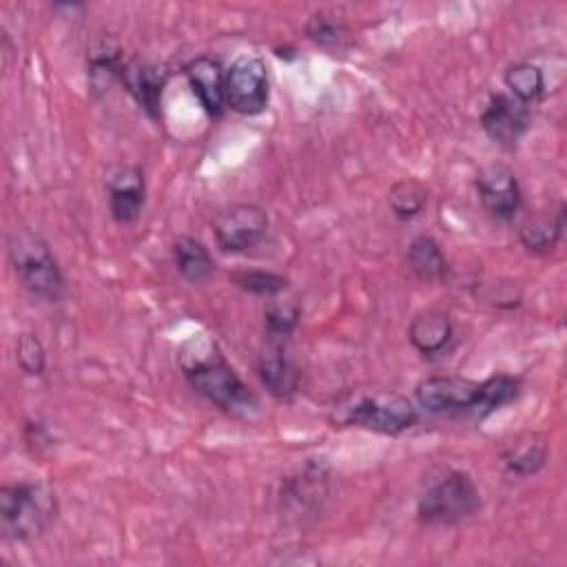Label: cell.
I'll list each match as a JSON object with an SVG mask.
<instances>
[{
	"mask_svg": "<svg viewBox=\"0 0 567 567\" xmlns=\"http://www.w3.org/2000/svg\"><path fill=\"white\" fill-rule=\"evenodd\" d=\"M523 381L514 374H492L483 381H472L456 374L425 377L414 388L419 408L441 416H470L483 421L503 405L518 399Z\"/></svg>",
	"mask_w": 567,
	"mask_h": 567,
	"instance_id": "cell-1",
	"label": "cell"
},
{
	"mask_svg": "<svg viewBox=\"0 0 567 567\" xmlns=\"http://www.w3.org/2000/svg\"><path fill=\"white\" fill-rule=\"evenodd\" d=\"M186 383L195 394L230 416H250L259 410L257 394L241 381L219 350L182 361Z\"/></svg>",
	"mask_w": 567,
	"mask_h": 567,
	"instance_id": "cell-2",
	"label": "cell"
},
{
	"mask_svg": "<svg viewBox=\"0 0 567 567\" xmlns=\"http://www.w3.org/2000/svg\"><path fill=\"white\" fill-rule=\"evenodd\" d=\"M60 505L47 483L20 481L0 487V532L9 543H29L49 532Z\"/></svg>",
	"mask_w": 567,
	"mask_h": 567,
	"instance_id": "cell-3",
	"label": "cell"
},
{
	"mask_svg": "<svg viewBox=\"0 0 567 567\" xmlns=\"http://www.w3.org/2000/svg\"><path fill=\"white\" fill-rule=\"evenodd\" d=\"M9 264L22 288L47 303H58L64 295V275L49 241L31 230L16 228L7 237Z\"/></svg>",
	"mask_w": 567,
	"mask_h": 567,
	"instance_id": "cell-4",
	"label": "cell"
},
{
	"mask_svg": "<svg viewBox=\"0 0 567 567\" xmlns=\"http://www.w3.org/2000/svg\"><path fill=\"white\" fill-rule=\"evenodd\" d=\"M330 421L334 427H363L383 436H399L419 421L416 405L396 392H365L334 405Z\"/></svg>",
	"mask_w": 567,
	"mask_h": 567,
	"instance_id": "cell-5",
	"label": "cell"
},
{
	"mask_svg": "<svg viewBox=\"0 0 567 567\" xmlns=\"http://www.w3.org/2000/svg\"><path fill=\"white\" fill-rule=\"evenodd\" d=\"M481 509V492L465 470H445L416 498V516L427 527H450Z\"/></svg>",
	"mask_w": 567,
	"mask_h": 567,
	"instance_id": "cell-6",
	"label": "cell"
},
{
	"mask_svg": "<svg viewBox=\"0 0 567 567\" xmlns=\"http://www.w3.org/2000/svg\"><path fill=\"white\" fill-rule=\"evenodd\" d=\"M330 496V467L326 458H308L290 472L279 487V512L290 523L315 520Z\"/></svg>",
	"mask_w": 567,
	"mask_h": 567,
	"instance_id": "cell-7",
	"label": "cell"
},
{
	"mask_svg": "<svg viewBox=\"0 0 567 567\" xmlns=\"http://www.w3.org/2000/svg\"><path fill=\"white\" fill-rule=\"evenodd\" d=\"M226 109L239 115H259L270 102V80L268 66L259 55L244 53L230 62L226 69Z\"/></svg>",
	"mask_w": 567,
	"mask_h": 567,
	"instance_id": "cell-8",
	"label": "cell"
},
{
	"mask_svg": "<svg viewBox=\"0 0 567 567\" xmlns=\"http://www.w3.org/2000/svg\"><path fill=\"white\" fill-rule=\"evenodd\" d=\"M268 213L257 204H233L213 217V235L221 252H246L268 233Z\"/></svg>",
	"mask_w": 567,
	"mask_h": 567,
	"instance_id": "cell-9",
	"label": "cell"
},
{
	"mask_svg": "<svg viewBox=\"0 0 567 567\" xmlns=\"http://www.w3.org/2000/svg\"><path fill=\"white\" fill-rule=\"evenodd\" d=\"M532 124L529 106L509 93H492L483 113L481 128L485 135L505 151H514Z\"/></svg>",
	"mask_w": 567,
	"mask_h": 567,
	"instance_id": "cell-10",
	"label": "cell"
},
{
	"mask_svg": "<svg viewBox=\"0 0 567 567\" xmlns=\"http://www.w3.org/2000/svg\"><path fill=\"white\" fill-rule=\"evenodd\" d=\"M474 188L481 206L498 221H509L520 210L523 193L514 171L505 164H487L478 171Z\"/></svg>",
	"mask_w": 567,
	"mask_h": 567,
	"instance_id": "cell-11",
	"label": "cell"
},
{
	"mask_svg": "<svg viewBox=\"0 0 567 567\" xmlns=\"http://www.w3.org/2000/svg\"><path fill=\"white\" fill-rule=\"evenodd\" d=\"M104 188L109 197L111 219L120 226L133 224L146 202V179L144 171L135 164L111 166L104 175Z\"/></svg>",
	"mask_w": 567,
	"mask_h": 567,
	"instance_id": "cell-12",
	"label": "cell"
},
{
	"mask_svg": "<svg viewBox=\"0 0 567 567\" xmlns=\"http://www.w3.org/2000/svg\"><path fill=\"white\" fill-rule=\"evenodd\" d=\"M257 377L277 401H292L301 385V370L288 352L286 341H268L257 357Z\"/></svg>",
	"mask_w": 567,
	"mask_h": 567,
	"instance_id": "cell-13",
	"label": "cell"
},
{
	"mask_svg": "<svg viewBox=\"0 0 567 567\" xmlns=\"http://www.w3.org/2000/svg\"><path fill=\"white\" fill-rule=\"evenodd\" d=\"M120 82L148 120L162 122V100L168 84L164 66L148 60H128L122 69Z\"/></svg>",
	"mask_w": 567,
	"mask_h": 567,
	"instance_id": "cell-14",
	"label": "cell"
},
{
	"mask_svg": "<svg viewBox=\"0 0 567 567\" xmlns=\"http://www.w3.org/2000/svg\"><path fill=\"white\" fill-rule=\"evenodd\" d=\"M184 73L193 95L197 97L206 115L213 120L221 117L226 111V69L219 64V60L210 55H197L184 66Z\"/></svg>",
	"mask_w": 567,
	"mask_h": 567,
	"instance_id": "cell-15",
	"label": "cell"
},
{
	"mask_svg": "<svg viewBox=\"0 0 567 567\" xmlns=\"http://www.w3.org/2000/svg\"><path fill=\"white\" fill-rule=\"evenodd\" d=\"M412 348L427 361L443 359L454 346V326L443 310H423L408 326Z\"/></svg>",
	"mask_w": 567,
	"mask_h": 567,
	"instance_id": "cell-16",
	"label": "cell"
},
{
	"mask_svg": "<svg viewBox=\"0 0 567 567\" xmlns=\"http://www.w3.org/2000/svg\"><path fill=\"white\" fill-rule=\"evenodd\" d=\"M124 60H122V49L113 38H100L86 55V80H89V89L95 95L106 93L115 82H120L122 78V69H124Z\"/></svg>",
	"mask_w": 567,
	"mask_h": 567,
	"instance_id": "cell-17",
	"label": "cell"
},
{
	"mask_svg": "<svg viewBox=\"0 0 567 567\" xmlns=\"http://www.w3.org/2000/svg\"><path fill=\"white\" fill-rule=\"evenodd\" d=\"M565 233V204L560 202L556 210L529 215L518 226V239L523 248L532 255H547L556 248Z\"/></svg>",
	"mask_w": 567,
	"mask_h": 567,
	"instance_id": "cell-18",
	"label": "cell"
},
{
	"mask_svg": "<svg viewBox=\"0 0 567 567\" xmlns=\"http://www.w3.org/2000/svg\"><path fill=\"white\" fill-rule=\"evenodd\" d=\"M405 261H408V268L414 272V277L425 284H441L450 275V261L441 244L430 235H416L408 244Z\"/></svg>",
	"mask_w": 567,
	"mask_h": 567,
	"instance_id": "cell-19",
	"label": "cell"
},
{
	"mask_svg": "<svg viewBox=\"0 0 567 567\" xmlns=\"http://www.w3.org/2000/svg\"><path fill=\"white\" fill-rule=\"evenodd\" d=\"M173 259L179 275L190 284H204L215 272V261L208 248L190 235H179L173 241Z\"/></svg>",
	"mask_w": 567,
	"mask_h": 567,
	"instance_id": "cell-20",
	"label": "cell"
},
{
	"mask_svg": "<svg viewBox=\"0 0 567 567\" xmlns=\"http://www.w3.org/2000/svg\"><path fill=\"white\" fill-rule=\"evenodd\" d=\"M503 82L507 86V93L527 106L538 102L545 93L543 69L525 60L512 62L503 73Z\"/></svg>",
	"mask_w": 567,
	"mask_h": 567,
	"instance_id": "cell-21",
	"label": "cell"
},
{
	"mask_svg": "<svg viewBox=\"0 0 567 567\" xmlns=\"http://www.w3.org/2000/svg\"><path fill=\"white\" fill-rule=\"evenodd\" d=\"M306 35L321 49L341 51L352 44V35L348 27L328 11H315L306 22Z\"/></svg>",
	"mask_w": 567,
	"mask_h": 567,
	"instance_id": "cell-22",
	"label": "cell"
},
{
	"mask_svg": "<svg viewBox=\"0 0 567 567\" xmlns=\"http://www.w3.org/2000/svg\"><path fill=\"white\" fill-rule=\"evenodd\" d=\"M301 319V308L297 301H279L272 297V301L264 308V332L268 341H290Z\"/></svg>",
	"mask_w": 567,
	"mask_h": 567,
	"instance_id": "cell-23",
	"label": "cell"
},
{
	"mask_svg": "<svg viewBox=\"0 0 567 567\" xmlns=\"http://www.w3.org/2000/svg\"><path fill=\"white\" fill-rule=\"evenodd\" d=\"M501 461L509 474L534 476L547 463V445L543 441H518L503 452Z\"/></svg>",
	"mask_w": 567,
	"mask_h": 567,
	"instance_id": "cell-24",
	"label": "cell"
},
{
	"mask_svg": "<svg viewBox=\"0 0 567 567\" xmlns=\"http://www.w3.org/2000/svg\"><path fill=\"white\" fill-rule=\"evenodd\" d=\"M230 281L255 297H279L281 292H286L288 288V277H284L281 272L275 270H264V268H239L235 272H230Z\"/></svg>",
	"mask_w": 567,
	"mask_h": 567,
	"instance_id": "cell-25",
	"label": "cell"
},
{
	"mask_svg": "<svg viewBox=\"0 0 567 567\" xmlns=\"http://www.w3.org/2000/svg\"><path fill=\"white\" fill-rule=\"evenodd\" d=\"M388 204L399 221L419 217L427 204V188L416 179H401L388 193Z\"/></svg>",
	"mask_w": 567,
	"mask_h": 567,
	"instance_id": "cell-26",
	"label": "cell"
},
{
	"mask_svg": "<svg viewBox=\"0 0 567 567\" xmlns=\"http://www.w3.org/2000/svg\"><path fill=\"white\" fill-rule=\"evenodd\" d=\"M16 363L29 377H40L44 372L47 352H44L42 341L35 334L24 332V334L18 337V341H16Z\"/></svg>",
	"mask_w": 567,
	"mask_h": 567,
	"instance_id": "cell-27",
	"label": "cell"
},
{
	"mask_svg": "<svg viewBox=\"0 0 567 567\" xmlns=\"http://www.w3.org/2000/svg\"><path fill=\"white\" fill-rule=\"evenodd\" d=\"M24 441L31 450H42V447H49L53 443V436H51V430L42 423V421H33L29 419L24 423Z\"/></svg>",
	"mask_w": 567,
	"mask_h": 567,
	"instance_id": "cell-28",
	"label": "cell"
}]
</instances>
